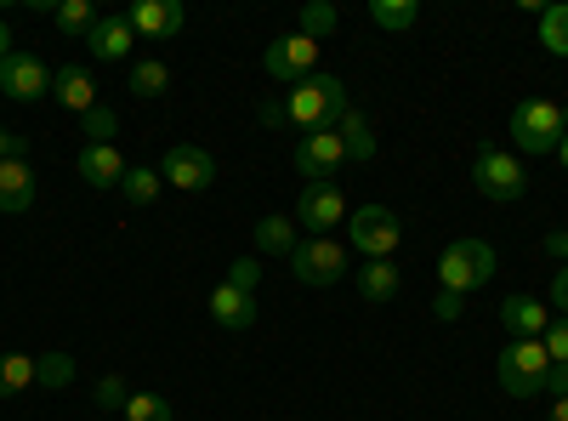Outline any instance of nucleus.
I'll return each instance as SVG.
<instances>
[{"mask_svg": "<svg viewBox=\"0 0 568 421\" xmlns=\"http://www.w3.org/2000/svg\"><path fill=\"white\" fill-rule=\"evenodd\" d=\"M52 91H58V103L74 109V114L98 109V80H91V69H80V63H63V69L52 74Z\"/></svg>", "mask_w": 568, "mask_h": 421, "instance_id": "nucleus-18", "label": "nucleus"}, {"mask_svg": "<svg viewBox=\"0 0 568 421\" xmlns=\"http://www.w3.org/2000/svg\"><path fill=\"white\" fill-rule=\"evenodd\" d=\"M495 377L511 399H540L546 393V377H551V353L546 342H506L500 359H495Z\"/></svg>", "mask_w": 568, "mask_h": 421, "instance_id": "nucleus-5", "label": "nucleus"}, {"mask_svg": "<svg viewBox=\"0 0 568 421\" xmlns=\"http://www.w3.org/2000/svg\"><path fill=\"white\" fill-rule=\"evenodd\" d=\"M131 34L136 40H171V34H182V23H187V12H182V0H131Z\"/></svg>", "mask_w": 568, "mask_h": 421, "instance_id": "nucleus-13", "label": "nucleus"}, {"mask_svg": "<svg viewBox=\"0 0 568 421\" xmlns=\"http://www.w3.org/2000/svg\"><path fill=\"white\" fill-rule=\"evenodd\" d=\"M80 126H85V137H91V143H114V131H120V114H114L109 103H98L91 114H80Z\"/></svg>", "mask_w": 568, "mask_h": 421, "instance_id": "nucleus-32", "label": "nucleus"}, {"mask_svg": "<svg viewBox=\"0 0 568 421\" xmlns=\"http://www.w3.org/2000/svg\"><path fill=\"white\" fill-rule=\"evenodd\" d=\"M160 189H165L160 166H125V182H120V194H125L131 206H154V200H160Z\"/></svg>", "mask_w": 568, "mask_h": 421, "instance_id": "nucleus-23", "label": "nucleus"}, {"mask_svg": "<svg viewBox=\"0 0 568 421\" xmlns=\"http://www.w3.org/2000/svg\"><path fill=\"white\" fill-rule=\"evenodd\" d=\"M29 206H34V166L29 160H7L0 166V211L18 217Z\"/></svg>", "mask_w": 568, "mask_h": 421, "instance_id": "nucleus-19", "label": "nucleus"}, {"mask_svg": "<svg viewBox=\"0 0 568 421\" xmlns=\"http://www.w3.org/2000/svg\"><path fill=\"white\" fill-rule=\"evenodd\" d=\"M551 319H557V313H551L540 297H524V291L500 302V324H506V337H511V342H540Z\"/></svg>", "mask_w": 568, "mask_h": 421, "instance_id": "nucleus-14", "label": "nucleus"}, {"mask_svg": "<svg viewBox=\"0 0 568 421\" xmlns=\"http://www.w3.org/2000/svg\"><path fill=\"white\" fill-rule=\"evenodd\" d=\"M125 399H131L125 377H103V382H98V404H103V410H125Z\"/></svg>", "mask_w": 568, "mask_h": 421, "instance_id": "nucleus-35", "label": "nucleus"}, {"mask_svg": "<svg viewBox=\"0 0 568 421\" xmlns=\"http://www.w3.org/2000/svg\"><path fill=\"white\" fill-rule=\"evenodd\" d=\"M347 222V194L342 182H307L296 200V228H313V240H324L329 228Z\"/></svg>", "mask_w": 568, "mask_h": 421, "instance_id": "nucleus-11", "label": "nucleus"}, {"mask_svg": "<svg viewBox=\"0 0 568 421\" xmlns=\"http://www.w3.org/2000/svg\"><path fill=\"white\" fill-rule=\"evenodd\" d=\"M160 177L165 189H182V194H205L216 182V160L200 149V143H171L165 160H160Z\"/></svg>", "mask_w": 568, "mask_h": 421, "instance_id": "nucleus-10", "label": "nucleus"}, {"mask_svg": "<svg viewBox=\"0 0 568 421\" xmlns=\"http://www.w3.org/2000/svg\"><path fill=\"white\" fill-rule=\"evenodd\" d=\"M546 393L568 399V364H551V377H546Z\"/></svg>", "mask_w": 568, "mask_h": 421, "instance_id": "nucleus-40", "label": "nucleus"}, {"mask_svg": "<svg viewBox=\"0 0 568 421\" xmlns=\"http://www.w3.org/2000/svg\"><path fill=\"white\" fill-rule=\"evenodd\" d=\"M562 120H568V109H562Z\"/></svg>", "mask_w": 568, "mask_h": 421, "instance_id": "nucleus-44", "label": "nucleus"}, {"mask_svg": "<svg viewBox=\"0 0 568 421\" xmlns=\"http://www.w3.org/2000/svg\"><path fill=\"white\" fill-rule=\"evenodd\" d=\"M34 388V359L23 353H0V399H18Z\"/></svg>", "mask_w": 568, "mask_h": 421, "instance_id": "nucleus-27", "label": "nucleus"}, {"mask_svg": "<svg viewBox=\"0 0 568 421\" xmlns=\"http://www.w3.org/2000/svg\"><path fill=\"white\" fill-rule=\"evenodd\" d=\"M551 313H568V268L551 273Z\"/></svg>", "mask_w": 568, "mask_h": 421, "instance_id": "nucleus-38", "label": "nucleus"}, {"mask_svg": "<svg viewBox=\"0 0 568 421\" xmlns=\"http://www.w3.org/2000/svg\"><path fill=\"white\" fill-rule=\"evenodd\" d=\"M466 313V297H455V291H438L433 297V319H444V324H455Z\"/></svg>", "mask_w": 568, "mask_h": 421, "instance_id": "nucleus-36", "label": "nucleus"}, {"mask_svg": "<svg viewBox=\"0 0 568 421\" xmlns=\"http://www.w3.org/2000/svg\"><path fill=\"white\" fill-rule=\"evenodd\" d=\"M495 279V245L489 240H449L438 251V291L471 297Z\"/></svg>", "mask_w": 568, "mask_h": 421, "instance_id": "nucleus-2", "label": "nucleus"}, {"mask_svg": "<svg viewBox=\"0 0 568 421\" xmlns=\"http://www.w3.org/2000/svg\"><path fill=\"white\" fill-rule=\"evenodd\" d=\"M562 137H568L562 103H551V98H524V103L511 109V149H517V154H557Z\"/></svg>", "mask_w": 568, "mask_h": 421, "instance_id": "nucleus-3", "label": "nucleus"}, {"mask_svg": "<svg viewBox=\"0 0 568 421\" xmlns=\"http://www.w3.org/2000/svg\"><path fill=\"white\" fill-rule=\"evenodd\" d=\"M7 160H29V143H23L18 131H7V126H0V166H7Z\"/></svg>", "mask_w": 568, "mask_h": 421, "instance_id": "nucleus-37", "label": "nucleus"}, {"mask_svg": "<svg viewBox=\"0 0 568 421\" xmlns=\"http://www.w3.org/2000/svg\"><path fill=\"white\" fill-rule=\"evenodd\" d=\"M171 91V69L160 63V58H142V63H131V98H165Z\"/></svg>", "mask_w": 568, "mask_h": 421, "instance_id": "nucleus-24", "label": "nucleus"}, {"mask_svg": "<svg viewBox=\"0 0 568 421\" xmlns=\"http://www.w3.org/2000/svg\"><path fill=\"white\" fill-rule=\"evenodd\" d=\"M52 63L34 58V52H12L7 63H0V98H12V103H40V98H52Z\"/></svg>", "mask_w": 568, "mask_h": 421, "instance_id": "nucleus-9", "label": "nucleus"}, {"mask_svg": "<svg viewBox=\"0 0 568 421\" xmlns=\"http://www.w3.org/2000/svg\"><path fill=\"white\" fill-rule=\"evenodd\" d=\"M227 285H240V291L256 297V285H262V262H256V257H240V262L227 268Z\"/></svg>", "mask_w": 568, "mask_h": 421, "instance_id": "nucleus-34", "label": "nucleus"}, {"mask_svg": "<svg viewBox=\"0 0 568 421\" xmlns=\"http://www.w3.org/2000/svg\"><path fill=\"white\" fill-rule=\"evenodd\" d=\"M546 353H551V364H568V313H557L551 324H546Z\"/></svg>", "mask_w": 568, "mask_h": 421, "instance_id": "nucleus-33", "label": "nucleus"}, {"mask_svg": "<svg viewBox=\"0 0 568 421\" xmlns=\"http://www.w3.org/2000/svg\"><path fill=\"white\" fill-rule=\"evenodd\" d=\"M98 18L103 12L91 7V0H58V34H69V40H85Z\"/></svg>", "mask_w": 568, "mask_h": 421, "instance_id": "nucleus-28", "label": "nucleus"}, {"mask_svg": "<svg viewBox=\"0 0 568 421\" xmlns=\"http://www.w3.org/2000/svg\"><path fill=\"white\" fill-rule=\"evenodd\" d=\"M12 58V29H7V18H0V63Z\"/></svg>", "mask_w": 568, "mask_h": 421, "instance_id": "nucleus-41", "label": "nucleus"}, {"mask_svg": "<svg viewBox=\"0 0 568 421\" xmlns=\"http://www.w3.org/2000/svg\"><path fill=\"white\" fill-rule=\"evenodd\" d=\"M546 421H568V399H557V404H551V415H546Z\"/></svg>", "mask_w": 568, "mask_h": 421, "instance_id": "nucleus-42", "label": "nucleus"}, {"mask_svg": "<svg viewBox=\"0 0 568 421\" xmlns=\"http://www.w3.org/2000/svg\"><path fill=\"white\" fill-rule=\"evenodd\" d=\"M120 415H125V421H171V404H165L160 393H131Z\"/></svg>", "mask_w": 568, "mask_h": 421, "instance_id": "nucleus-31", "label": "nucleus"}, {"mask_svg": "<svg viewBox=\"0 0 568 421\" xmlns=\"http://www.w3.org/2000/svg\"><path fill=\"white\" fill-rule=\"evenodd\" d=\"M291 166H296V177H307V182H336V171L347 166V149H342L336 126L302 131L296 149H291Z\"/></svg>", "mask_w": 568, "mask_h": 421, "instance_id": "nucleus-7", "label": "nucleus"}, {"mask_svg": "<svg viewBox=\"0 0 568 421\" xmlns=\"http://www.w3.org/2000/svg\"><path fill=\"white\" fill-rule=\"evenodd\" d=\"M540 46H546L551 58H568V0L540 7Z\"/></svg>", "mask_w": 568, "mask_h": 421, "instance_id": "nucleus-26", "label": "nucleus"}, {"mask_svg": "<svg viewBox=\"0 0 568 421\" xmlns=\"http://www.w3.org/2000/svg\"><path fill=\"white\" fill-rule=\"evenodd\" d=\"M471 182H478V194L495 200V206H511V200L529 194L524 160H517L511 149H500V143H478V154H471Z\"/></svg>", "mask_w": 568, "mask_h": 421, "instance_id": "nucleus-4", "label": "nucleus"}, {"mask_svg": "<svg viewBox=\"0 0 568 421\" xmlns=\"http://www.w3.org/2000/svg\"><path fill=\"white\" fill-rule=\"evenodd\" d=\"M85 46H91V58H103V63H120V58H131V46H136V34H131V18H125V12H103L98 23H91Z\"/></svg>", "mask_w": 568, "mask_h": 421, "instance_id": "nucleus-15", "label": "nucleus"}, {"mask_svg": "<svg viewBox=\"0 0 568 421\" xmlns=\"http://www.w3.org/2000/svg\"><path fill=\"white\" fill-rule=\"evenodd\" d=\"M557 160H562V171H568V137H562V143H557Z\"/></svg>", "mask_w": 568, "mask_h": 421, "instance_id": "nucleus-43", "label": "nucleus"}, {"mask_svg": "<svg viewBox=\"0 0 568 421\" xmlns=\"http://www.w3.org/2000/svg\"><path fill=\"white\" fill-rule=\"evenodd\" d=\"M69 382H74V359H69V353H40V359H34V388H52V393H58V388H69Z\"/></svg>", "mask_w": 568, "mask_h": 421, "instance_id": "nucleus-29", "label": "nucleus"}, {"mask_svg": "<svg viewBox=\"0 0 568 421\" xmlns=\"http://www.w3.org/2000/svg\"><path fill=\"white\" fill-rule=\"evenodd\" d=\"M398 285H404V273H398L393 262H364V268H358V297H364V302H393Z\"/></svg>", "mask_w": 568, "mask_h": 421, "instance_id": "nucleus-22", "label": "nucleus"}, {"mask_svg": "<svg viewBox=\"0 0 568 421\" xmlns=\"http://www.w3.org/2000/svg\"><path fill=\"white\" fill-rule=\"evenodd\" d=\"M262 69H267L273 80H284V86H302L307 74H318V40H307V34L273 40L267 52H262Z\"/></svg>", "mask_w": 568, "mask_h": 421, "instance_id": "nucleus-12", "label": "nucleus"}, {"mask_svg": "<svg viewBox=\"0 0 568 421\" xmlns=\"http://www.w3.org/2000/svg\"><path fill=\"white\" fill-rule=\"evenodd\" d=\"M369 18H375V29L404 34V29L420 23V7H415V0H369Z\"/></svg>", "mask_w": 568, "mask_h": 421, "instance_id": "nucleus-25", "label": "nucleus"}, {"mask_svg": "<svg viewBox=\"0 0 568 421\" xmlns=\"http://www.w3.org/2000/svg\"><path fill=\"white\" fill-rule=\"evenodd\" d=\"M336 137H342L347 160H358V166H369V160H375V126H369V114H364V109H347V114L336 120Z\"/></svg>", "mask_w": 568, "mask_h": 421, "instance_id": "nucleus-21", "label": "nucleus"}, {"mask_svg": "<svg viewBox=\"0 0 568 421\" xmlns=\"http://www.w3.org/2000/svg\"><path fill=\"white\" fill-rule=\"evenodd\" d=\"M546 257H557V262L568 268V228H562V233H546Z\"/></svg>", "mask_w": 568, "mask_h": 421, "instance_id": "nucleus-39", "label": "nucleus"}, {"mask_svg": "<svg viewBox=\"0 0 568 421\" xmlns=\"http://www.w3.org/2000/svg\"><path fill=\"white\" fill-rule=\"evenodd\" d=\"M291 273L302 279V285H313V291L342 285V279H347V245L329 240V233H324V240H313V233H307V240L296 245V257H291Z\"/></svg>", "mask_w": 568, "mask_h": 421, "instance_id": "nucleus-8", "label": "nucleus"}, {"mask_svg": "<svg viewBox=\"0 0 568 421\" xmlns=\"http://www.w3.org/2000/svg\"><path fill=\"white\" fill-rule=\"evenodd\" d=\"M347 240H353V251H364L369 262H393V251L404 245L398 211H387V206H358V211H347Z\"/></svg>", "mask_w": 568, "mask_h": 421, "instance_id": "nucleus-6", "label": "nucleus"}, {"mask_svg": "<svg viewBox=\"0 0 568 421\" xmlns=\"http://www.w3.org/2000/svg\"><path fill=\"white\" fill-rule=\"evenodd\" d=\"M211 319L222 324V331H251L256 324V297L240 291V285H216L211 291Z\"/></svg>", "mask_w": 568, "mask_h": 421, "instance_id": "nucleus-17", "label": "nucleus"}, {"mask_svg": "<svg viewBox=\"0 0 568 421\" xmlns=\"http://www.w3.org/2000/svg\"><path fill=\"white\" fill-rule=\"evenodd\" d=\"M251 233H256V251H267V257H284V262H291V257H296V245H302L296 217H262Z\"/></svg>", "mask_w": 568, "mask_h": 421, "instance_id": "nucleus-20", "label": "nucleus"}, {"mask_svg": "<svg viewBox=\"0 0 568 421\" xmlns=\"http://www.w3.org/2000/svg\"><path fill=\"white\" fill-rule=\"evenodd\" d=\"M347 86L336 74H307L302 86L284 91V103H267L262 120L267 126H296V131H318V126H336L347 114Z\"/></svg>", "mask_w": 568, "mask_h": 421, "instance_id": "nucleus-1", "label": "nucleus"}, {"mask_svg": "<svg viewBox=\"0 0 568 421\" xmlns=\"http://www.w3.org/2000/svg\"><path fill=\"white\" fill-rule=\"evenodd\" d=\"M74 171H80V182H91V189H120L125 182V160H120L114 143H85Z\"/></svg>", "mask_w": 568, "mask_h": 421, "instance_id": "nucleus-16", "label": "nucleus"}, {"mask_svg": "<svg viewBox=\"0 0 568 421\" xmlns=\"http://www.w3.org/2000/svg\"><path fill=\"white\" fill-rule=\"evenodd\" d=\"M336 23H342V12L329 7V0H313V7H302V29H296V34L324 40V34H336Z\"/></svg>", "mask_w": 568, "mask_h": 421, "instance_id": "nucleus-30", "label": "nucleus"}]
</instances>
